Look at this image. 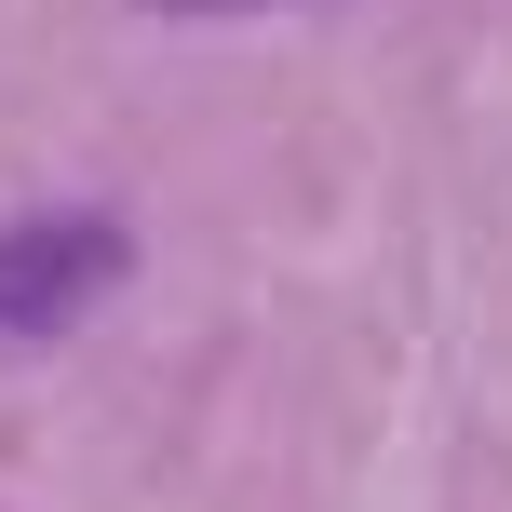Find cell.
<instances>
[{
  "label": "cell",
  "instance_id": "cell-1",
  "mask_svg": "<svg viewBox=\"0 0 512 512\" xmlns=\"http://www.w3.org/2000/svg\"><path fill=\"white\" fill-rule=\"evenodd\" d=\"M122 283V230L108 216H27L0 230V351H41Z\"/></svg>",
  "mask_w": 512,
  "mask_h": 512
},
{
  "label": "cell",
  "instance_id": "cell-2",
  "mask_svg": "<svg viewBox=\"0 0 512 512\" xmlns=\"http://www.w3.org/2000/svg\"><path fill=\"white\" fill-rule=\"evenodd\" d=\"M149 14H256V0H149Z\"/></svg>",
  "mask_w": 512,
  "mask_h": 512
}]
</instances>
